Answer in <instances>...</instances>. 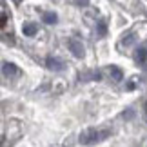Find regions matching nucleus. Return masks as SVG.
<instances>
[{"label":"nucleus","mask_w":147,"mask_h":147,"mask_svg":"<svg viewBox=\"0 0 147 147\" xmlns=\"http://www.w3.org/2000/svg\"><path fill=\"white\" fill-rule=\"evenodd\" d=\"M109 75H111V78L115 82H120V80H123V73H122V69L118 65H109Z\"/></svg>","instance_id":"nucleus-6"},{"label":"nucleus","mask_w":147,"mask_h":147,"mask_svg":"<svg viewBox=\"0 0 147 147\" xmlns=\"http://www.w3.org/2000/svg\"><path fill=\"white\" fill-rule=\"evenodd\" d=\"M2 73H4V76H11V75H18V69H16L15 64L4 62V64H2Z\"/></svg>","instance_id":"nucleus-5"},{"label":"nucleus","mask_w":147,"mask_h":147,"mask_svg":"<svg viewBox=\"0 0 147 147\" xmlns=\"http://www.w3.org/2000/svg\"><path fill=\"white\" fill-rule=\"evenodd\" d=\"M67 46H69V49H71V53L76 56V58H82L84 56V46H82V42L80 40H76V38H69L67 40Z\"/></svg>","instance_id":"nucleus-2"},{"label":"nucleus","mask_w":147,"mask_h":147,"mask_svg":"<svg viewBox=\"0 0 147 147\" xmlns=\"http://www.w3.org/2000/svg\"><path fill=\"white\" fill-rule=\"evenodd\" d=\"M96 31H98V35H100V36H105V33H107L105 20H98V22H96Z\"/></svg>","instance_id":"nucleus-8"},{"label":"nucleus","mask_w":147,"mask_h":147,"mask_svg":"<svg viewBox=\"0 0 147 147\" xmlns=\"http://www.w3.org/2000/svg\"><path fill=\"white\" fill-rule=\"evenodd\" d=\"M46 65L49 67L51 71H64V62L58 60V58H47Z\"/></svg>","instance_id":"nucleus-3"},{"label":"nucleus","mask_w":147,"mask_h":147,"mask_svg":"<svg viewBox=\"0 0 147 147\" xmlns=\"http://www.w3.org/2000/svg\"><path fill=\"white\" fill-rule=\"evenodd\" d=\"M0 24H2V27L7 24V15H5V13H2V22H0Z\"/></svg>","instance_id":"nucleus-10"},{"label":"nucleus","mask_w":147,"mask_h":147,"mask_svg":"<svg viewBox=\"0 0 147 147\" xmlns=\"http://www.w3.org/2000/svg\"><path fill=\"white\" fill-rule=\"evenodd\" d=\"M111 134L109 129H105V131H96V129H86L82 134H80V144L84 145H93L96 142H102V140H105L107 136Z\"/></svg>","instance_id":"nucleus-1"},{"label":"nucleus","mask_w":147,"mask_h":147,"mask_svg":"<svg viewBox=\"0 0 147 147\" xmlns=\"http://www.w3.org/2000/svg\"><path fill=\"white\" fill-rule=\"evenodd\" d=\"M56 18H58V16H56L55 13H44V15H42V20L46 22V24H55Z\"/></svg>","instance_id":"nucleus-9"},{"label":"nucleus","mask_w":147,"mask_h":147,"mask_svg":"<svg viewBox=\"0 0 147 147\" xmlns=\"http://www.w3.org/2000/svg\"><path fill=\"white\" fill-rule=\"evenodd\" d=\"M75 2H76L78 5H87V4H89V0H75Z\"/></svg>","instance_id":"nucleus-11"},{"label":"nucleus","mask_w":147,"mask_h":147,"mask_svg":"<svg viewBox=\"0 0 147 147\" xmlns=\"http://www.w3.org/2000/svg\"><path fill=\"white\" fill-rule=\"evenodd\" d=\"M13 2H15V4H20V2H22V0H13Z\"/></svg>","instance_id":"nucleus-12"},{"label":"nucleus","mask_w":147,"mask_h":147,"mask_svg":"<svg viewBox=\"0 0 147 147\" xmlns=\"http://www.w3.org/2000/svg\"><path fill=\"white\" fill-rule=\"evenodd\" d=\"M134 60H136L138 64H144V62L147 60V47H138L136 55H134Z\"/></svg>","instance_id":"nucleus-7"},{"label":"nucleus","mask_w":147,"mask_h":147,"mask_svg":"<svg viewBox=\"0 0 147 147\" xmlns=\"http://www.w3.org/2000/svg\"><path fill=\"white\" fill-rule=\"evenodd\" d=\"M36 31H38V26L35 24V22H26V24L22 26V33H24L26 36H33V35H36Z\"/></svg>","instance_id":"nucleus-4"}]
</instances>
